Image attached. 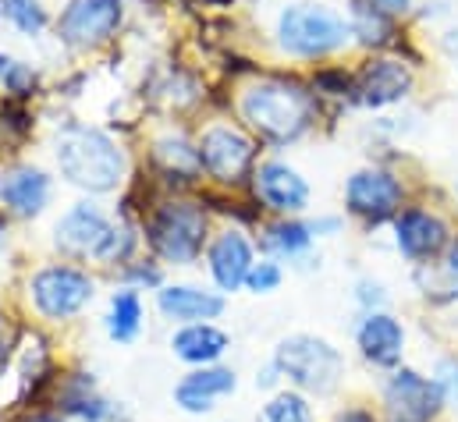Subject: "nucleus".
Segmentation results:
<instances>
[{
	"instance_id": "7",
	"label": "nucleus",
	"mask_w": 458,
	"mask_h": 422,
	"mask_svg": "<svg viewBox=\"0 0 458 422\" xmlns=\"http://www.w3.org/2000/svg\"><path fill=\"white\" fill-rule=\"evenodd\" d=\"M32 299H36V309L43 316H75L93 299V281L72 266H47L32 277Z\"/></svg>"
},
{
	"instance_id": "14",
	"label": "nucleus",
	"mask_w": 458,
	"mask_h": 422,
	"mask_svg": "<svg viewBox=\"0 0 458 422\" xmlns=\"http://www.w3.org/2000/svg\"><path fill=\"white\" fill-rule=\"evenodd\" d=\"M47 199H50V178L36 167H18V171H7L0 178V203L18 216L43 213Z\"/></svg>"
},
{
	"instance_id": "22",
	"label": "nucleus",
	"mask_w": 458,
	"mask_h": 422,
	"mask_svg": "<svg viewBox=\"0 0 458 422\" xmlns=\"http://www.w3.org/2000/svg\"><path fill=\"white\" fill-rule=\"evenodd\" d=\"M352 32L369 43V46H380L391 39V21H387V11L373 7L369 0H352Z\"/></svg>"
},
{
	"instance_id": "17",
	"label": "nucleus",
	"mask_w": 458,
	"mask_h": 422,
	"mask_svg": "<svg viewBox=\"0 0 458 422\" xmlns=\"http://www.w3.org/2000/svg\"><path fill=\"white\" fill-rule=\"evenodd\" d=\"M402 344L405 333L398 326V319L387 313H369L359 326V348L373 366H394L402 359Z\"/></svg>"
},
{
	"instance_id": "20",
	"label": "nucleus",
	"mask_w": 458,
	"mask_h": 422,
	"mask_svg": "<svg viewBox=\"0 0 458 422\" xmlns=\"http://www.w3.org/2000/svg\"><path fill=\"white\" fill-rule=\"evenodd\" d=\"M174 355L185 359V362H196V366H207L214 359H221L228 351V333L210 326V323H189L185 330L174 333L171 341Z\"/></svg>"
},
{
	"instance_id": "24",
	"label": "nucleus",
	"mask_w": 458,
	"mask_h": 422,
	"mask_svg": "<svg viewBox=\"0 0 458 422\" xmlns=\"http://www.w3.org/2000/svg\"><path fill=\"white\" fill-rule=\"evenodd\" d=\"M310 241H313V227H306L299 220H284L267 231V249H274L277 256H299Z\"/></svg>"
},
{
	"instance_id": "9",
	"label": "nucleus",
	"mask_w": 458,
	"mask_h": 422,
	"mask_svg": "<svg viewBox=\"0 0 458 422\" xmlns=\"http://www.w3.org/2000/svg\"><path fill=\"white\" fill-rule=\"evenodd\" d=\"M384 405H387L391 422H430L437 416V409L445 405V394H441L437 380L402 369L391 376V384L384 391Z\"/></svg>"
},
{
	"instance_id": "12",
	"label": "nucleus",
	"mask_w": 458,
	"mask_h": 422,
	"mask_svg": "<svg viewBox=\"0 0 458 422\" xmlns=\"http://www.w3.org/2000/svg\"><path fill=\"white\" fill-rule=\"evenodd\" d=\"M256 196H259L270 210L299 213L310 203V185H306V178H302L295 167L270 160V164H263V167L256 171Z\"/></svg>"
},
{
	"instance_id": "3",
	"label": "nucleus",
	"mask_w": 458,
	"mask_h": 422,
	"mask_svg": "<svg viewBox=\"0 0 458 422\" xmlns=\"http://www.w3.org/2000/svg\"><path fill=\"white\" fill-rule=\"evenodd\" d=\"M352 29L324 4H292L277 18V39L292 57H327L348 43Z\"/></svg>"
},
{
	"instance_id": "25",
	"label": "nucleus",
	"mask_w": 458,
	"mask_h": 422,
	"mask_svg": "<svg viewBox=\"0 0 458 422\" xmlns=\"http://www.w3.org/2000/svg\"><path fill=\"white\" fill-rule=\"evenodd\" d=\"M0 14L25 36H39L47 25V11L39 0H0Z\"/></svg>"
},
{
	"instance_id": "23",
	"label": "nucleus",
	"mask_w": 458,
	"mask_h": 422,
	"mask_svg": "<svg viewBox=\"0 0 458 422\" xmlns=\"http://www.w3.org/2000/svg\"><path fill=\"white\" fill-rule=\"evenodd\" d=\"M142 323V302L135 291H117L111 299V316H107V330L114 341H131L139 333Z\"/></svg>"
},
{
	"instance_id": "1",
	"label": "nucleus",
	"mask_w": 458,
	"mask_h": 422,
	"mask_svg": "<svg viewBox=\"0 0 458 422\" xmlns=\"http://www.w3.org/2000/svg\"><path fill=\"white\" fill-rule=\"evenodd\" d=\"M61 174L86 192H114L128 171V160L114 139L100 128H68L57 139Z\"/></svg>"
},
{
	"instance_id": "4",
	"label": "nucleus",
	"mask_w": 458,
	"mask_h": 422,
	"mask_svg": "<svg viewBox=\"0 0 458 422\" xmlns=\"http://www.w3.org/2000/svg\"><path fill=\"white\" fill-rule=\"evenodd\" d=\"M57 245L72 256H97L104 263L124 259L135 245L128 227H114L93 203H79L61 216L57 224Z\"/></svg>"
},
{
	"instance_id": "28",
	"label": "nucleus",
	"mask_w": 458,
	"mask_h": 422,
	"mask_svg": "<svg viewBox=\"0 0 458 422\" xmlns=\"http://www.w3.org/2000/svg\"><path fill=\"white\" fill-rule=\"evenodd\" d=\"M245 284H249V291L267 295V291H274V288L281 284V270H277L274 263H252V270H249Z\"/></svg>"
},
{
	"instance_id": "5",
	"label": "nucleus",
	"mask_w": 458,
	"mask_h": 422,
	"mask_svg": "<svg viewBox=\"0 0 458 422\" xmlns=\"http://www.w3.org/2000/svg\"><path fill=\"white\" fill-rule=\"evenodd\" d=\"M274 366H277L284 376H292L299 387L317 391V394L335 391V387H338V380H342V373H344L342 355H338L327 341L310 337V333L288 337V341L277 348Z\"/></svg>"
},
{
	"instance_id": "34",
	"label": "nucleus",
	"mask_w": 458,
	"mask_h": 422,
	"mask_svg": "<svg viewBox=\"0 0 458 422\" xmlns=\"http://www.w3.org/2000/svg\"><path fill=\"white\" fill-rule=\"evenodd\" d=\"M338 422H373V416H369V412H359V409H352V412L338 416Z\"/></svg>"
},
{
	"instance_id": "21",
	"label": "nucleus",
	"mask_w": 458,
	"mask_h": 422,
	"mask_svg": "<svg viewBox=\"0 0 458 422\" xmlns=\"http://www.w3.org/2000/svg\"><path fill=\"white\" fill-rule=\"evenodd\" d=\"M157 160L160 167L178 178V181H192L199 171H203V160H199V149H192L185 139H160L157 142Z\"/></svg>"
},
{
	"instance_id": "36",
	"label": "nucleus",
	"mask_w": 458,
	"mask_h": 422,
	"mask_svg": "<svg viewBox=\"0 0 458 422\" xmlns=\"http://www.w3.org/2000/svg\"><path fill=\"white\" fill-rule=\"evenodd\" d=\"M0 359H4V341H0Z\"/></svg>"
},
{
	"instance_id": "26",
	"label": "nucleus",
	"mask_w": 458,
	"mask_h": 422,
	"mask_svg": "<svg viewBox=\"0 0 458 422\" xmlns=\"http://www.w3.org/2000/svg\"><path fill=\"white\" fill-rule=\"evenodd\" d=\"M256 422H313L310 416V405L299 398V394H277Z\"/></svg>"
},
{
	"instance_id": "16",
	"label": "nucleus",
	"mask_w": 458,
	"mask_h": 422,
	"mask_svg": "<svg viewBox=\"0 0 458 422\" xmlns=\"http://www.w3.org/2000/svg\"><path fill=\"white\" fill-rule=\"evenodd\" d=\"M249 270H252V249H249V241L238 231H225L210 245V274H214V281L225 291H234L238 284H245Z\"/></svg>"
},
{
	"instance_id": "19",
	"label": "nucleus",
	"mask_w": 458,
	"mask_h": 422,
	"mask_svg": "<svg viewBox=\"0 0 458 422\" xmlns=\"http://www.w3.org/2000/svg\"><path fill=\"white\" fill-rule=\"evenodd\" d=\"M160 309L164 316L182 319V323H199V319H214L221 316L225 302L203 288H189V284H174V288H164L160 291Z\"/></svg>"
},
{
	"instance_id": "32",
	"label": "nucleus",
	"mask_w": 458,
	"mask_h": 422,
	"mask_svg": "<svg viewBox=\"0 0 458 422\" xmlns=\"http://www.w3.org/2000/svg\"><path fill=\"white\" fill-rule=\"evenodd\" d=\"M369 4L380 7V11H387V14H398V11H409L412 0H369Z\"/></svg>"
},
{
	"instance_id": "27",
	"label": "nucleus",
	"mask_w": 458,
	"mask_h": 422,
	"mask_svg": "<svg viewBox=\"0 0 458 422\" xmlns=\"http://www.w3.org/2000/svg\"><path fill=\"white\" fill-rule=\"evenodd\" d=\"M64 409L86 422H104L107 412H111V405H107L100 394H93V391H75V394H68V398H64Z\"/></svg>"
},
{
	"instance_id": "11",
	"label": "nucleus",
	"mask_w": 458,
	"mask_h": 422,
	"mask_svg": "<svg viewBox=\"0 0 458 422\" xmlns=\"http://www.w3.org/2000/svg\"><path fill=\"white\" fill-rule=\"evenodd\" d=\"M252 153H256L252 142L238 128H225V124L210 128L199 142V160L217 181H238L249 171Z\"/></svg>"
},
{
	"instance_id": "35",
	"label": "nucleus",
	"mask_w": 458,
	"mask_h": 422,
	"mask_svg": "<svg viewBox=\"0 0 458 422\" xmlns=\"http://www.w3.org/2000/svg\"><path fill=\"white\" fill-rule=\"evenodd\" d=\"M36 422H61V419H36Z\"/></svg>"
},
{
	"instance_id": "18",
	"label": "nucleus",
	"mask_w": 458,
	"mask_h": 422,
	"mask_svg": "<svg viewBox=\"0 0 458 422\" xmlns=\"http://www.w3.org/2000/svg\"><path fill=\"white\" fill-rule=\"evenodd\" d=\"M231 391H234V373L231 369H199V373H189L178 384L174 398L185 412H210L214 401L221 394H231Z\"/></svg>"
},
{
	"instance_id": "10",
	"label": "nucleus",
	"mask_w": 458,
	"mask_h": 422,
	"mask_svg": "<svg viewBox=\"0 0 458 422\" xmlns=\"http://www.w3.org/2000/svg\"><path fill=\"white\" fill-rule=\"evenodd\" d=\"M344 199H348V210L355 216L380 224L402 207V185L387 171H359V174H352Z\"/></svg>"
},
{
	"instance_id": "29",
	"label": "nucleus",
	"mask_w": 458,
	"mask_h": 422,
	"mask_svg": "<svg viewBox=\"0 0 458 422\" xmlns=\"http://www.w3.org/2000/svg\"><path fill=\"white\" fill-rule=\"evenodd\" d=\"M0 82H4L11 93H25V89L36 82V75H32L25 64H18V61L0 57Z\"/></svg>"
},
{
	"instance_id": "8",
	"label": "nucleus",
	"mask_w": 458,
	"mask_h": 422,
	"mask_svg": "<svg viewBox=\"0 0 458 422\" xmlns=\"http://www.w3.org/2000/svg\"><path fill=\"white\" fill-rule=\"evenodd\" d=\"M121 21V0H72L57 18V36L68 46L89 50L111 39Z\"/></svg>"
},
{
	"instance_id": "2",
	"label": "nucleus",
	"mask_w": 458,
	"mask_h": 422,
	"mask_svg": "<svg viewBox=\"0 0 458 422\" xmlns=\"http://www.w3.org/2000/svg\"><path fill=\"white\" fill-rule=\"evenodd\" d=\"M242 117L270 142L299 139L313 121V97L288 79H259L242 97Z\"/></svg>"
},
{
	"instance_id": "33",
	"label": "nucleus",
	"mask_w": 458,
	"mask_h": 422,
	"mask_svg": "<svg viewBox=\"0 0 458 422\" xmlns=\"http://www.w3.org/2000/svg\"><path fill=\"white\" fill-rule=\"evenodd\" d=\"M445 54L458 64V29H452V32L445 36Z\"/></svg>"
},
{
	"instance_id": "30",
	"label": "nucleus",
	"mask_w": 458,
	"mask_h": 422,
	"mask_svg": "<svg viewBox=\"0 0 458 422\" xmlns=\"http://www.w3.org/2000/svg\"><path fill=\"white\" fill-rule=\"evenodd\" d=\"M437 387H441L445 401L458 409V362H441L437 366Z\"/></svg>"
},
{
	"instance_id": "15",
	"label": "nucleus",
	"mask_w": 458,
	"mask_h": 422,
	"mask_svg": "<svg viewBox=\"0 0 458 422\" xmlns=\"http://www.w3.org/2000/svg\"><path fill=\"white\" fill-rule=\"evenodd\" d=\"M448 241V227L423 210H409L398 216V249L409 259H430L445 249Z\"/></svg>"
},
{
	"instance_id": "13",
	"label": "nucleus",
	"mask_w": 458,
	"mask_h": 422,
	"mask_svg": "<svg viewBox=\"0 0 458 422\" xmlns=\"http://www.w3.org/2000/svg\"><path fill=\"white\" fill-rule=\"evenodd\" d=\"M412 89V75L402 61H391V57H377L362 68L359 82H355V93L366 106H387L398 104L402 97H409Z\"/></svg>"
},
{
	"instance_id": "6",
	"label": "nucleus",
	"mask_w": 458,
	"mask_h": 422,
	"mask_svg": "<svg viewBox=\"0 0 458 422\" xmlns=\"http://www.w3.org/2000/svg\"><path fill=\"white\" fill-rule=\"evenodd\" d=\"M207 238V213L196 203H164L149 220V245L167 263H192Z\"/></svg>"
},
{
	"instance_id": "31",
	"label": "nucleus",
	"mask_w": 458,
	"mask_h": 422,
	"mask_svg": "<svg viewBox=\"0 0 458 422\" xmlns=\"http://www.w3.org/2000/svg\"><path fill=\"white\" fill-rule=\"evenodd\" d=\"M445 281H448V291L455 295L458 291V241L452 245V252H448V259H445Z\"/></svg>"
}]
</instances>
